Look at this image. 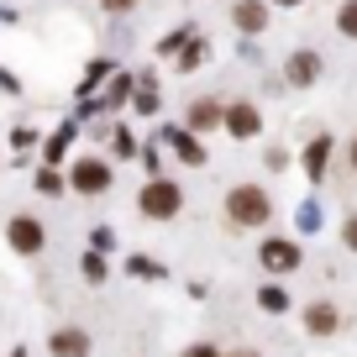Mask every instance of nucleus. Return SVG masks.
I'll return each mask as SVG.
<instances>
[{
    "mask_svg": "<svg viewBox=\"0 0 357 357\" xmlns=\"http://www.w3.org/2000/svg\"><path fill=\"white\" fill-rule=\"evenodd\" d=\"M294 263H300V247H294V242H263V268H273V273H289Z\"/></svg>",
    "mask_w": 357,
    "mask_h": 357,
    "instance_id": "obj_5",
    "label": "nucleus"
},
{
    "mask_svg": "<svg viewBox=\"0 0 357 357\" xmlns=\"http://www.w3.org/2000/svg\"><path fill=\"white\" fill-rule=\"evenodd\" d=\"M89 352V336L84 331H58L53 336V357H84Z\"/></svg>",
    "mask_w": 357,
    "mask_h": 357,
    "instance_id": "obj_8",
    "label": "nucleus"
},
{
    "mask_svg": "<svg viewBox=\"0 0 357 357\" xmlns=\"http://www.w3.org/2000/svg\"><path fill=\"white\" fill-rule=\"evenodd\" d=\"M168 142H174V153L184 158V163H205V147L195 142V137H184V132H168Z\"/></svg>",
    "mask_w": 357,
    "mask_h": 357,
    "instance_id": "obj_10",
    "label": "nucleus"
},
{
    "mask_svg": "<svg viewBox=\"0 0 357 357\" xmlns=\"http://www.w3.org/2000/svg\"><path fill=\"white\" fill-rule=\"evenodd\" d=\"M105 6H116V11H126V6H132V0H105Z\"/></svg>",
    "mask_w": 357,
    "mask_h": 357,
    "instance_id": "obj_20",
    "label": "nucleus"
},
{
    "mask_svg": "<svg viewBox=\"0 0 357 357\" xmlns=\"http://www.w3.org/2000/svg\"><path fill=\"white\" fill-rule=\"evenodd\" d=\"M74 190H79V195H105V190H111V168H105L100 158L74 163Z\"/></svg>",
    "mask_w": 357,
    "mask_h": 357,
    "instance_id": "obj_3",
    "label": "nucleus"
},
{
    "mask_svg": "<svg viewBox=\"0 0 357 357\" xmlns=\"http://www.w3.org/2000/svg\"><path fill=\"white\" fill-rule=\"evenodd\" d=\"M11 247H16V252H37V247H43V221L16 215V221H11Z\"/></svg>",
    "mask_w": 357,
    "mask_h": 357,
    "instance_id": "obj_4",
    "label": "nucleus"
},
{
    "mask_svg": "<svg viewBox=\"0 0 357 357\" xmlns=\"http://www.w3.org/2000/svg\"><path fill=\"white\" fill-rule=\"evenodd\" d=\"M284 6H294V0H284Z\"/></svg>",
    "mask_w": 357,
    "mask_h": 357,
    "instance_id": "obj_23",
    "label": "nucleus"
},
{
    "mask_svg": "<svg viewBox=\"0 0 357 357\" xmlns=\"http://www.w3.org/2000/svg\"><path fill=\"white\" fill-rule=\"evenodd\" d=\"M336 26H342L347 37H357V0H347V6H342V16H336Z\"/></svg>",
    "mask_w": 357,
    "mask_h": 357,
    "instance_id": "obj_14",
    "label": "nucleus"
},
{
    "mask_svg": "<svg viewBox=\"0 0 357 357\" xmlns=\"http://www.w3.org/2000/svg\"><path fill=\"white\" fill-rule=\"evenodd\" d=\"M63 147H68V132H58L53 142H47V158H63Z\"/></svg>",
    "mask_w": 357,
    "mask_h": 357,
    "instance_id": "obj_17",
    "label": "nucleus"
},
{
    "mask_svg": "<svg viewBox=\"0 0 357 357\" xmlns=\"http://www.w3.org/2000/svg\"><path fill=\"white\" fill-rule=\"evenodd\" d=\"M215 121H221V105H211V100L190 105V126H195V132H205V126H215Z\"/></svg>",
    "mask_w": 357,
    "mask_h": 357,
    "instance_id": "obj_12",
    "label": "nucleus"
},
{
    "mask_svg": "<svg viewBox=\"0 0 357 357\" xmlns=\"http://www.w3.org/2000/svg\"><path fill=\"white\" fill-rule=\"evenodd\" d=\"M184 357H221V352H215V347H190Z\"/></svg>",
    "mask_w": 357,
    "mask_h": 357,
    "instance_id": "obj_18",
    "label": "nucleus"
},
{
    "mask_svg": "<svg viewBox=\"0 0 357 357\" xmlns=\"http://www.w3.org/2000/svg\"><path fill=\"white\" fill-rule=\"evenodd\" d=\"M352 168H357V142H352Z\"/></svg>",
    "mask_w": 357,
    "mask_h": 357,
    "instance_id": "obj_21",
    "label": "nucleus"
},
{
    "mask_svg": "<svg viewBox=\"0 0 357 357\" xmlns=\"http://www.w3.org/2000/svg\"><path fill=\"white\" fill-rule=\"evenodd\" d=\"M305 321H310L315 336H331V331H336V310H331V305H310V315H305Z\"/></svg>",
    "mask_w": 357,
    "mask_h": 357,
    "instance_id": "obj_11",
    "label": "nucleus"
},
{
    "mask_svg": "<svg viewBox=\"0 0 357 357\" xmlns=\"http://www.w3.org/2000/svg\"><path fill=\"white\" fill-rule=\"evenodd\" d=\"M178 211V184H168V178H153L142 190V215H153V221H163V215Z\"/></svg>",
    "mask_w": 357,
    "mask_h": 357,
    "instance_id": "obj_2",
    "label": "nucleus"
},
{
    "mask_svg": "<svg viewBox=\"0 0 357 357\" xmlns=\"http://www.w3.org/2000/svg\"><path fill=\"white\" fill-rule=\"evenodd\" d=\"M221 121H226V132H231V137H252L257 132V111H252V105H231Z\"/></svg>",
    "mask_w": 357,
    "mask_h": 357,
    "instance_id": "obj_7",
    "label": "nucleus"
},
{
    "mask_svg": "<svg viewBox=\"0 0 357 357\" xmlns=\"http://www.w3.org/2000/svg\"><path fill=\"white\" fill-rule=\"evenodd\" d=\"M263 305L268 310H284V289H263Z\"/></svg>",
    "mask_w": 357,
    "mask_h": 357,
    "instance_id": "obj_16",
    "label": "nucleus"
},
{
    "mask_svg": "<svg viewBox=\"0 0 357 357\" xmlns=\"http://www.w3.org/2000/svg\"><path fill=\"white\" fill-rule=\"evenodd\" d=\"M236 357H257V352H236Z\"/></svg>",
    "mask_w": 357,
    "mask_h": 357,
    "instance_id": "obj_22",
    "label": "nucleus"
},
{
    "mask_svg": "<svg viewBox=\"0 0 357 357\" xmlns=\"http://www.w3.org/2000/svg\"><path fill=\"white\" fill-rule=\"evenodd\" d=\"M315 74H321V58H315V53H294L289 58V79H294V84H310Z\"/></svg>",
    "mask_w": 357,
    "mask_h": 357,
    "instance_id": "obj_9",
    "label": "nucleus"
},
{
    "mask_svg": "<svg viewBox=\"0 0 357 357\" xmlns=\"http://www.w3.org/2000/svg\"><path fill=\"white\" fill-rule=\"evenodd\" d=\"M268 211H273V205H268V195L257 190V184H242V190L226 195V215H231L236 226H263Z\"/></svg>",
    "mask_w": 357,
    "mask_h": 357,
    "instance_id": "obj_1",
    "label": "nucleus"
},
{
    "mask_svg": "<svg viewBox=\"0 0 357 357\" xmlns=\"http://www.w3.org/2000/svg\"><path fill=\"white\" fill-rule=\"evenodd\" d=\"M231 16H236V26H242V32H263V26H268V6H263V0H242Z\"/></svg>",
    "mask_w": 357,
    "mask_h": 357,
    "instance_id": "obj_6",
    "label": "nucleus"
},
{
    "mask_svg": "<svg viewBox=\"0 0 357 357\" xmlns=\"http://www.w3.org/2000/svg\"><path fill=\"white\" fill-rule=\"evenodd\" d=\"M347 247H357V215L347 221Z\"/></svg>",
    "mask_w": 357,
    "mask_h": 357,
    "instance_id": "obj_19",
    "label": "nucleus"
},
{
    "mask_svg": "<svg viewBox=\"0 0 357 357\" xmlns=\"http://www.w3.org/2000/svg\"><path fill=\"white\" fill-rule=\"evenodd\" d=\"M326 153H331V142H326V137H315L310 153H305V168H310L315 178H321V168H326Z\"/></svg>",
    "mask_w": 357,
    "mask_h": 357,
    "instance_id": "obj_13",
    "label": "nucleus"
},
{
    "mask_svg": "<svg viewBox=\"0 0 357 357\" xmlns=\"http://www.w3.org/2000/svg\"><path fill=\"white\" fill-rule=\"evenodd\" d=\"M137 105H142V111H158V89L142 84V89H137Z\"/></svg>",
    "mask_w": 357,
    "mask_h": 357,
    "instance_id": "obj_15",
    "label": "nucleus"
}]
</instances>
